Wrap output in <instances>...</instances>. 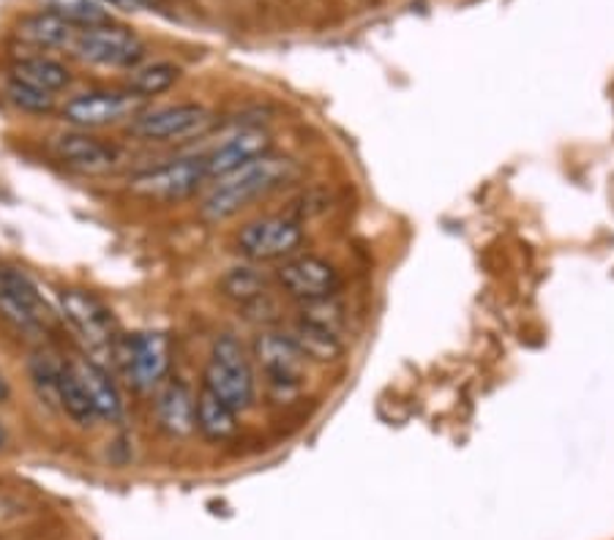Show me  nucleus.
<instances>
[{
    "mask_svg": "<svg viewBox=\"0 0 614 540\" xmlns=\"http://www.w3.org/2000/svg\"><path fill=\"white\" fill-rule=\"evenodd\" d=\"M219 289L225 298L236 300L241 305H252L260 303L263 298H268V289H270V278L263 276L260 271L254 267H232L221 276Z\"/></svg>",
    "mask_w": 614,
    "mask_h": 540,
    "instance_id": "21",
    "label": "nucleus"
},
{
    "mask_svg": "<svg viewBox=\"0 0 614 540\" xmlns=\"http://www.w3.org/2000/svg\"><path fill=\"white\" fill-rule=\"evenodd\" d=\"M205 180H210L208 169H205V158L192 156L176 158V161H167L161 164V167L145 169V172L134 175V178L129 180V189H132L134 194L145 196V200L176 202L197 194Z\"/></svg>",
    "mask_w": 614,
    "mask_h": 540,
    "instance_id": "6",
    "label": "nucleus"
},
{
    "mask_svg": "<svg viewBox=\"0 0 614 540\" xmlns=\"http://www.w3.org/2000/svg\"><path fill=\"white\" fill-rule=\"evenodd\" d=\"M45 11H52L74 27H94L110 22V11L99 0H41Z\"/></svg>",
    "mask_w": 614,
    "mask_h": 540,
    "instance_id": "24",
    "label": "nucleus"
},
{
    "mask_svg": "<svg viewBox=\"0 0 614 540\" xmlns=\"http://www.w3.org/2000/svg\"><path fill=\"white\" fill-rule=\"evenodd\" d=\"M270 145H274V140H270L268 131L263 129L238 131V134H232L230 140L216 145L208 156H203L205 169H208V178H221V175L232 172V169L265 156V153H270Z\"/></svg>",
    "mask_w": 614,
    "mask_h": 540,
    "instance_id": "15",
    "label": "nucleus"
},
{
    "mask_svg": "<svg viewBox=\"0 0 614 540\" xmlns=\"http://www.w3.org/2000/svg\"><path fill=\"white\" fill-rule=\"evenodd\" d=\"M148 98L132 91H94L74 96L63 107V120L77 129H99V125L118 123V120L137 118Z\"/></svg>",
    "mask_w": 614,
    "mask_h": 540,
    "instance_id": "9",
    "label": "nucleus"
},
{
    "mask_svg": "<svg viewBox=\"0 0 614 540\" xmlns=\"http://www.w3.org/2000/svg\"><path fill=\"white\" fill-rule=\"evenodd\" d=\"M127 374L137 391H156L170 371V336L161 331L137 333L127 341Z\"/></svg>",
    "mask_w": 614,
    "mask_h": 540,
    "instance_id": "10",
    "label": "nucleus"
},
{
    "mask_svg": "<svg viewBox=\"0 0 614 540\" xmlns=\"http://www.w3.org/2000/svg\"><path fill=\"white\" fill-rule=\"evenodd\" d=\"M143 5H156V3H161V0H140Z\"/></svg>",
    "mask_w": 614,
    "mask_h": 540,
    "instance_id": "30",
    "label": "nucleus"
},
{
    "mask_svg": "<svg viewBox=\"0 0 614 540\" xmlns=\"http://www.w3.org/2000/svg\"><path fill=\"white\" fill-rule=\"evenodd\" d=\"M72 369H74V374H77L80 385H83L85 393H88L91 404H94L96 418H105V420H110V423L121 420L123 398H121V391H118L116 380H112V376L107 374L99 363H94V360H88V358L74 360Z\"/></svg>",
    "mask_w": 614,
    "mask_h": 540,
    "instance_id": "16",
    "label": "nucleus"
},
{
    "mask_svg": "<svg viewBox=\"0 0 614 540\" xmlns=\"http://www.w3.org/2000/svg\"><path fill=\"white\" fill-rule=\"evenodd\" d=\"M194 423L197 431L208 442H227L236 436L238 431V412L230 404L221 401L219 396L203 387L197 393V412H194Z\"/></svg>",
    "mask_w": 614,
    "mask_h": 540,
    "instance_id": "17",
    "label": "nucleus"
},
{
    "mask_svg": "<svg viewBox=\"0 0 614 540\" xmlns=\"http://www.w3.org/2000/svg\"><path fill=\"white\" fill-rule=\"evenodd\" d=\"M214 115L203 104H172V107L140 112L129 123V134L145 142H181L203 134Z\"/></svg>",
    "mask_w": 614,
    "mask_h": 540,
    "instance_id": "7",
    "label": "nucleus"
},
{
    "mask_svg": "<svg viewBox=\"0 0 614 540\" xmlns=\"http://www.w3.org/2000/svg\"><path fill=\"white\" fill-rule=\"evenodd\" d=\"M9 396H12V387H9V380L0 374V404H7Z\"/></svg>",
    "mask_w": 614,
    "mask_h": 540,
    "instance_id": "28",
    "label": "nucleus"
},
{
    "mask_svg": "<svg viewBox=\"0 0 614 540\" xmlns=\"http://www.w3.org/2000/svg\"><path fill=\"white\" fill-rule=\"evenodd\" d=\"M178 80H181V69H178L176 63L137 65V69H132V74H129L127 91L137 93V96L143 98H151L170 91Z\"/></svg>",
    "mask_w": 614,
    "mask_h": 540,
    "instance_id": "23",
    "label": "nucleus"
},
{
    "mask_svg": "<svg viewBox=\"0 0 614 540\" xmlns=\"http://www.w3.org/2000/svg\"><path fill=\"white\" fill-rule=\"evenodd\" d=\"M7 98L14 107L31 115H47L56 109V96H52V93L39 91V87L34 85H25V82L12 80V76H9L7 82Z\"/></svg>",
    "mask_w": 614,
    "mask_h": 540,
    "instance_id": "25",
    "label": "nucleus"
},
{
    "mask_svg": "<svg viewBox=\"0 0 614 540\" xmlns=\"http://www.w3.org/2000/svg\"><path fill=\"white\" fill-rule=\"evenodd\" d=\"M80 27L69 25L67 20H61L58 14L52 11H39L34 16H25L20 22V38L23 41L36 44V47H45V49H69L72 47L74 36H77Z\"/></svg>",
    "mask_w": 614,
    "mask_h": 540,
    "instance_id": "18",
    "label": "nucleus"
},
{
    "mask_svg": "<svg viewBox=\"0 0 614 540\" xmlns=\"http://www.w3.org/2000/svg\"><path fill=\"white\" fill-rule=\"evenodd\" d=\"M105 9H116V11H127V14H134V11H143L145 5L140 0H99Z\"/></svg>",
    "mask_w": 614,
    "mask_h": 540,
    "instance_id": "27",
    "label": "nucleus"
},
{
    "mask_svg": "<svg viewBox=\"0 0 614 540\" xmlns=\"http://www.w3.org/2000/svg\"><path fill=\"white\" fill-rule=\"evenodd\" d=\"M156 420L159 429L170 436H189L197 431L194 412H197V396L192 387L181 380H165L156 387Z\"/></svg>",
    "mask_w": 614,
    "mask_h": 540,
    "instance_id": "14",
    "label": "nucleus"
},
{
    "mask_svg": "<svg viewBox=\"0 0 614 540\" xmlns=\"http://www.w3.org/2000/svg\"><path fill=\"white\" fill-rule=\"evenodd\" d=\"M61 311L91 347L112 349L116 320H112V311L96 295L85 292V289H67L61 295Z\"/></svg>",
    "mask_w": 614,
    "mask_h": 540,
    "instance_id": "11",
    "label": "nucleus"
},
{
    "mask_svg": "<svg viewBox=\"0 0 614 540\" xmlns=\"http://www.w3.org/2000/svg\"><path fill=\"white\" fill-rule=\"evenodd\" d=\"M12 80L25 82V85H34L39 91L58 93L72 82V74L63 63L58 60L45 58V55H25L17 63L12 65Z\"/></svg>",
    "mask_w": 614,
    "mask_h": 540,
    "instance_id": "19",
    "label": "nucleus"
},
{
    "mask_svg": "<svg viewBox=\"0 0 614 540\" xmlns=\"http://www.w3.org/2000/svg\"><path fill=\"white\" fill-rule=\"evenodd\" d=\"M56 404L63 409V415L74 420L77 425H94L96 409L91 404L88 393L80 385L77 374H74L72 363L58 365L56 371Z\"/></svg>",
    "mask_w": 614,
    "mask_h": 540,
    "instance_id": "20",
    "label": "nucleus"
},
{
    "mask_svg": "<svg viewBox=\"0 0 614 540\" xmlns=\"http://www.w3.org/2000/svg\"><path fill=\"white\" fill-rule=\"evenodd\" d=\"M0 314L28 333L52 331L58 325V314L36 284L14 267H0Z\"/></svg>",
    "mask_w": 614,
    "mask_h": 540,
    "instance_id": "4",
    "label": "nucleus"
},
{
    "mask_svg": "<svg viewBox=\"0 0 614 540\" xmlns=\"http://www.w3.org/2000/svg\"><path fill=\"white\" fill-rule=\"evenodd\" d=\"M254 358L260 360L270 385H301L306 355L301 352L290 333H260L254 341Z\"/></svg>",
    "mask_w": 614,
    "mask_h": 540,
    "instance_id": "12",
    "label": "nucleus"
},
{
    "mask_svg": "<svg viewBox=\"0 0 614 540\" xmlns=\"http://www.w3.org/2000/svg\"><path fill=\"white\" fill-rule=\"evenodd\" d=\"M296 175L298 164L292 158L265 153V156L216 178L214 189L205 194L203 205H200V216L214 224L227 221V218L238 216L243 207L252 205L254 200L274 194L276 189L290 183Z\"/></svg>",
    "mask_w": 614,
    "mask_h": 540,
    "instance_id": "1",
    "label": "nucleus"
},
{
    "mask_svg": "<svg viewBox=\"0 0 614 540\" xmlns=\"http://www.w3.org/2000/svg\"><path fill=\"white\" fill-rule=\"evenodd\" d=\"M9 445V431H7V425L0 423V451Z\"/></svg>",
    "mask_w": 614,
    "mask_h": 540,
    "instance_id": "29",
    "label": "nucleus"
},
{
    "mask_svg": "<svg viewBox=\"0 0 614 540\" xmlns=\"http://www.w3.org/2000/svg\"><path fill=\"white\" fill-rule=\"evenodd\" d=\"M301 221L290 216H263L249 221L238 232L236 245L246 260L252 262H274L296 256V251L303 245Z\"/></svg>",
    "mask_w": 614,
    "mask_h": 540,
    "instance_id": "5",
    "label": "nucleus"
},
{
    "mask_svg": "<svg viewBox=\"0 0 614 540\" xmlns=\"http://www.w3.org/2000/svg\"><path fill=\"white\" fill-rule=\"evenodd\" d=\"M301 322L314 327H323V331L339 336L341 327H345V309H341L334 298L306 300V303H301Z\"/></svg>",
    "mask_w": 614,
    "mask_h": 540,
    "instance_id": "26",
    "label": "nucleus"
},
{
    "mask_svg": "<svg viewBox=\"0 0 614 540\" xmlns=\"http://www.w3.org/2000/svg\"><path fill=\"white\" fill-rule=\"evenodd\" d=\"M203 387H208L214 396L230 404L236 412H246L254 404V398H257V380H254V369L246 358V349L230 333L216 338L214 347H210Z\"/></svg>",
    "mask_w": 614,
    "mask_h": 540,
    "instance_id": "2",
    "label": "nucleus"
},
{
    "mask_svg": "<svg viewBox=\"0 0 614 540\" xmlns=\"http://www.w3.org/2000/svg\"><path fill=\"white\" fill-rule=\"evenodd\" d=\"M69 49L85 63L107 65V69H137L140 60L145 58L143 38L112 22L80 27Z\"/></svg>",
    "mask_w": 614,
    "mask_h": 540,
    "instance_id": "3",
    "label": "nucleus"
},
{
    "mask_svg": "<svg viewBox=\"0 0 614 540\" xmlns=\"http://www.w3.org/2000/svg\"><path fill=\"white\" fill-rule=\"evenodd\" d=\"M290 336L296 338V344L301 347V352L306 355V360L330 363V360H339L341 355H345V344H341V336L323 331V327H314V325H306V322H298L296 331H292Z\"/></svg>",
    "mask_w": 614,
    "mask_h": 540,
    "instance_id": "22",
    "label": "nucleus"
},
{
    "mask_svg": "<svg viewBox=\"0 0 614 540\" xmlns=\"http://www.w3.org/2000/svg\"><path fill=\"white\" fill-rule=\"evenodd\" d=\"M50 147L58 161H63L72 169H80V172H107V169H112L118 164V151L110 142L83 134V131L56 136Z\"/></svg>",
    "mask_w": 614,
    "mask_h": 540,
    "instance_id": "13",
    "label": "nucleus"
},
{
    "mask_svg": "<svg viewBox=\"0 0 614 540\" xmlns=\"http://www.w3.org/2000/svg\"><path fill=\"white\" fill-rule=\"evenodd\" d=\"M276 284H279L281 292L296 298L298 303H306V300L334 298L341 278L334 262L323 260L317 254H298L287 256L276 267Z\"/></svg>",
    "mask_w": 614,
    "mask_h": 540,
    "instance_id": "8",
    "label": "nucleus"
}]
</instances>
